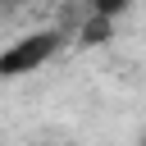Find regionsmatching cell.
<instances>
[{"mask_svg":"<svg viewBox=\"0 0 146 146\" xmlns=\"http://www.w3.org/2000/svg\"><path fill=\"white\" fill-rule=\"evenodd\" d=\"M59 46H64V32H59V27H41V32L18 36L14 46L0 50V78H23V73L46 68V64L59 55Z\"/></svg>","mask_w":146,"mask_h":146,"instance_id":"obj_1","label":"cell"},{"mask_svg":"<svg viewBox=\"0 0 146 146\" xmlns=\"http://www.w3.org/2000/svg\"><path fill=\"white\" fill-rule=\"evenodd\" d=\"M110 36H114V23H110V18H96V14H91V23L82 27V46H100V41H110Z\"/></svg>","mask_w":146,"mask_h":146,"instance_id":"obj_2","label":"cell"},{"mask_svg":"<svg viewBox=\"0 0 146 146\" xmlns=\"http://www.w3.org/2000/svg\"><path fill=\"white\" fill-rule=\"evenodd\" d=\"M123 9H128V0H91V14H96V18H110V23H114Z\"/></svg>","mask_w":146,"mask_h":146,"instance_id":"obj_3","label":"cell"},{"mask_svg":"<svg viewBox=\"0 0 146 146\" xmlns=\"http://www.w3.org/2000/svg\"><path fill=\"white\" fill-rule=\"evenodd\" d=\"M14 5H18V0H0V9H14Z\"/></svg>","mask_w":146,"mask_h":146,"instance_id":"obj_4","label":"cell"},{"mask_svg":"<svg viewBox=\"0 0 146 146\" xmlns=\"http://www.w3.org/2000/svg\"><path fill=\"white\" fill-rule=\"evenodd\" d=\"M137 146H146V137H141V141H137Z\"/></svg>","mask_w":146,"mask_h":146,"instance_id":"obj_5","label":"cell"}]
</instances>
